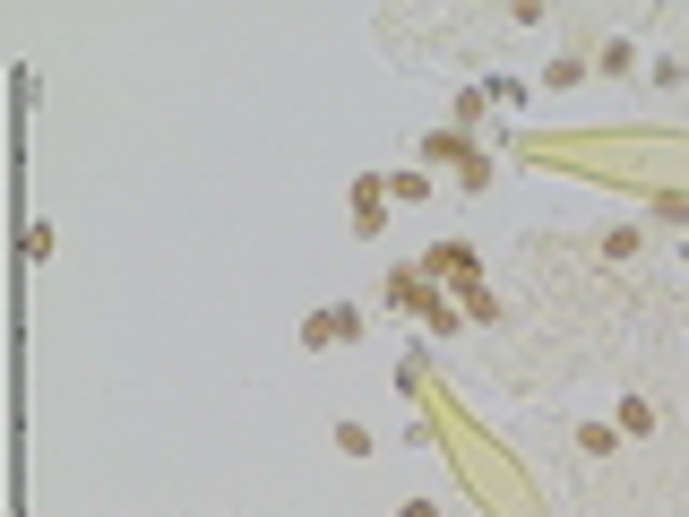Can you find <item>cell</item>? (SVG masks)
Listing matches in <instances>:
<instances>
[{
	"mask_svg": "<svg viewBox=\"0 0 689 517\" xmlns=\"http://www.w3.org/2000/svg\"><path fill=\"white\" fill-rule=\"evenodd\" d=\"M353 345V337H362V319H353V311H320V319H311V345Z\"/></svg>",
	"mask_w": 689,
	"mask_h": 517,
	"instance_id": "1",
	"label": "cell"
},
{
	"mask_svg": "<svg viewBox=\"0 0 689 517\" xmlns=\"http://www.w3.org/2000/svg\"><path fill=\"white\" fill-rule=\"evenodd\" d=\"M379 216H388V190H379V181H362V190H353V225H362V234H379Z\"/></svg>",
	"mask_w": 689,
	"mask_h": 517,
	"instance_id": "2",
	"label": "cell"
},
{
	"mask_svg": "<svg viewBox=\"0 0 689 517\" xmlns=\"http://www.w3.org/2000/svg\"><path fill=\"white\" fill-rule=\"evenodd\" d=\"M431 276H458V285H474V251H465V242H440V251H431Z\"/></svg>",
	"mask_w": 689,
	"mask_h": 517,
	"instance_id": "3",
	"label": "cell"
},
{
	"mask_svg": "<svg viewBox=\"0 0 689 517\" xmlns=\"http://www.w3.org/2000/svg\"><path fill=\"white\" fill-rule=\"evenodd\" d=\"M397 517H440V509H431V501H405V509H397Z\"/></svg>",
	"mask_w": 689,
	"mask_h": 517,
	"instance_id": "4",
	"label": "cell"
}]
</instances>
